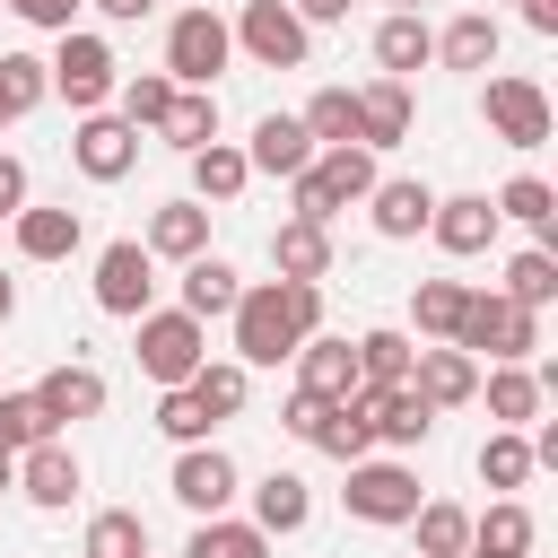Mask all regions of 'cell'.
<instances>
[{"label": "cell", "mask_w": 558, "mask_h": 558, "mask_svg": "<svg viewBox=\"0 0 558 558\" xmlns=\"http://www.w3.org/2000/svg\"><path fill=\"white\" fill-rule=\"evenodd\" d=\"M453 349H462V357H497V366H523V357L541 349V323H532L514 296H497V288H471V314H462Z\"/></svg>", "instance_id": "3957f363"}, {"label": "cell", "mask_w": 558, "mask_h": 558, "mask_svg": "<svg viewBox=\"0 0 558 558\" xmlns=\"http://www.w3.org/2000/svg\"><path fill=\"white\" fill-rule=\"evenodd\" d=\"M296 392H314V401H349V392H357V340L314 331V340L296 349Z\"/></svg>", "instance_id": "9a60e30c"}, {"label": "cell", "mask_w": 558, "mask_h": 558, "mask_svg": "<svg viewBox=\"0 0 558 558\" xmlns=\"http://www.w3.org/2000/svg\"><path fill=\"white\" fill-rule=\"evenodd\" d=\"M270 262H279V279H314V288H323V270H331V227L288 218V227L270 235Z\"/></svg>", "instance_id": "484cf974"}, {"label": "cell", "mask_w": 558, "mask_h": 558, "mask_svg": "<svg viewBox=\"0 0 558 558\" xmlns=\"http://www.w3.org/2000/svg\"><path fill=\"white\" fill-rule=\"evenodd\" d=\"M209 366V323H192L183 305L174 314H140V375L148 384H192Z\"/></svg>", "instance_id": "277c9868"}, {"label": "cell", "mask_w": 558, "mask_h": 558, "mask_svg": "<svg viewBox=\"0 0 558 558\" xmlns=\"http://www.w3.org/2000/svg\"><path fill=\"white\" fill-rule=\"evenodd\" d=\"M96 9H105V17H148L157 0H96Z\"/></svg>", "instance_id": "f5cc1de1"}, {"label": "cell", "mask_w": 558, "mask_h": 558, "mask_svg": "<svg viewBox=\"0 0 558 558\" xmlns=\"http://www.w3.org/2000/svg\"><path fill=\"white\" fill-rule=\"evenodd\" d=\"M70 157H78V174H87V183H122V174L140 166V131H131L122 113H87V122H78V140H70Z\"/></svg>", "instance_id": "8fae6325"}, {"label": "cell", "mask_w": 558, "mask_h": 558, "mask_svg": "<svg viewBox=\"0 0 558 558\" xmlns=\"http://www.w3.org/2000/svg\"><path fill=\"white\" fill-rule=\"evenodd\" d=\"M497 218H523V227H541V244L558 235V192L541 183V174H514L506 192H497Z\"/></svg>", "instance_id": "f35d334b"}, {"label": "cell", "mask_w": 558, "mask_h": 558, "mask_svg": "<svg viewBox=\"0 0 558 558\" xmlns=\"http://www.w3.org/2000/svg\"><path fill=\"white\" fill-rule=\"evenodd\" d=\"M157 427H166L174 445H209V427H218V418L201 410V392H192V384H166V392H157Z\"/></svg>", "instance_id": "7bdbcfd3"}, {"label": "cell", "mask_w": 558, "mask_h": 558, "mask_svg": "<svg viewBox=\"0 0 558 558\" xmlns=\"http://www.w3.org/2000/svg\"><path fill=\"white\" fill-rule=\"evenodd\" d=\"M436 61H445V70H488V61H497V17H488V9H462V17L436 35Z\"/></svg>", "instance_id": "f1b7e54d"}, {"label": "cell", "mask_w": 558, "mask_h": 558, "mask_svg": "<svg viewBox=\"0 0 558 558\" xmlns=\"http://www.w3.org/2000/svg\"><path fill=\"white\" fill-rule=\"evenodd\" d=\"M227 52H235V35H227L218 9H183V17L166 26V78H174V87H209V78L227 70Z\"/></svg>", "instance_id": "8992f818"}, {"label": "cell", "mask_w": 558, "mask_h": 558, "mask_svg": "<svg viewBox=\"0 0 558 558\" xmlns=\"http://www.w3.org/2000/svg\"><path fill=\"white\" fill-rule=\"evenodd\" d=\"M9 314H17V288H9V270H0V323H9Z\"/></svg>", "instance_id": "11a10c76"}, {"label": "cell", "mask_w": 558, "mask_h": 558, "mask_svg": "<svg viewBox=\"0 0 558 558\" xmlns=\"http://www.w3.org/2000/svg\"><path fill=\"white\" fill-rule=\"evenodd\" d=\"M9 480H17V462H9V453H0V488H9Z\"/></svg>", "instance_id": "9f6ffc18"}, {"label": "cell", "mask_w": 558, "mask_h": 558, "mask_svg": "<svg viewBox=\"0 0 558 558\" xmlns=\"http://www.w3.org/2000/svg\"><path fill=\"white\" fill-rule=\"evenodd\" d=\"M349 514L357 523H410L427 497H418V471H401V462H349Z\"/></svg>", "instance_id": "9c48e42d"}, {"label": "cell", "mask_w": 558, "mask_h": 558, "mask_svg": "<svg viewBox=\"0 0 558 558\" xmlns=\"http://www.w3.org/2000/svg\"><path fill=\"white\" fill-rule=\"evenodd\" d=\"M78 235H87L78 209H17V253H26V262H70Z\"/></svg>", "instance_id": "d4e9b609"}, {"label": "cell", "mask_w": 558, "mask_h": 558, "mask_svg": "<svg viewBox=\"0 0 558 558\" xmlns=\"http://www.w3.org/2000/svg\"><path fill=\"white\" fill-rule=\"evenodd\" d=\"M410 314H418V331H427V340H445V349H453V331H462V314H471V288H462V279H418Z\"/></svg>", "instance_id": "1f68e13d"}, {"label": "cell", "mask_w": 558, "mask_h": 558, "mask_svg": "<svg viewBox=\"0 0 558 558\" xmlns=\"http://www.w3.org/2000/svg\"><path fill=\"white\" fill-rule=\"evenodd\" d=\"M462 558H480V549H462Z\"/></svg>", "instance_id": "91938a15"}, {"label": "cell", "mask_w": 558, "mask_h": 558, "mask_svg": "<svg viewBox=\"0 0 558 558\" xmlns=\"http://www.w3.org/2000/svg\"><path fill=\"white\" fill-rule=\"evenodd\" d=\"M366 401V427L384 436V445H427L436 436V410L410 392V384H392V392H357Z\"/></svg>", "instance_id": "44dd1931"}, {"label": "cell", "mask_w": 558, "mask_h": 558, "mask_svg": "<svg viewBox=\"0 0 558 558\" xmlns=\"http://www.w3.org/2000/svg\"><path fill=\"white\" fill-rule=\"evenodd\" d=\"M392 9H410V17H418V0H392Z\"/></svg>", "instance_id": "6f0895ef"}, {"label": "cell", "mask_w": 558, "mask_h": 558, "mask_svg": "<svg viewBox=\"0 0 558 558\" xmlns=\"http://www.w3.org/2000/svg\"><path fill=\"white\" fill-rule=\"evenodd\" d=\"M44 70H52V96H70L78 113H105V96L122 87V61H113V44H105V35H78V26L61 35V52H52Z\"/></svg>", "instance_id": "5b68a950"}, {"label": "cell", "mask_w": 558, "mask_h": 558, "mask_svg": "<svg viewBox=\"0 0 558 558\" xmlns=\"http://www.w3.org/2000/svg\"><path fill=\"white\" fill-rule=\"evenodd\" d=\"M401 140H410V87L401 78L357 87V148H401Z\"/></svg>", "instance_id": "ffe728a7"}, {"label": "cell", "mask_w": 558, "mask_h": 558, "mask_svg": "<svg viewBox=\"0 0 558 558\" xmlns=\"http://www.w3.org/2000/svg\"><path fill=\"white\" fill-rule=\"evenodd\" d=\"M148 296H157V262H148V244H140V235L105 244V253H96V305L122 314V323H140Z\"/></svg>", "instance_id": "ba28073f"}, {"label": "cell", "mask_w": 558, "mask_h": 558, "mask_svg": "<svg viewBox=\"0 0 558 558\" xmlns=\"http://www.w3.org/2000/svg\"><path fill=\"white\" fill-rule=\"evenodd\" d=\"M262 70H305V17L288 9V0H244V17L227 26Z\"/></svg>", "instance_id": "52a82bcc"}, {"label": "cell", "mask_w": 558, "mask_h": 558, "mask_svg": "<svg viewBox=\"0 0 558 558\" xmlns=\"http://www.w3.org/2000/svg\"><path fill=\"white\" fill-rule=\"evenodd\" d=\"M323 418H331V401H314V392H288V410H279V427H288L296 445H314V436H323Z\"/></svg>", "instance_id": "c3c4849f"}, {"label": "cell", "mask_w": 558, "mask_h": 558, "mask_svg": "<svg viewBox=\"0 0 558 558\" xmlns=\"http://www.w3.org/2000/svg\"><path fill=\"white\" fill-rule=\"evenodd\" d=\"M384 174H375V148H314V166L288 183V201H296V218L305 227H331L349 201H366Z\"/></svg>", "instance_id": "7a4b0ae2"}, {"label": "cell", "mask_w": 558, "mask_h": 558, "mask_svg": "<svg viewBox=\"0 0 558 558\" xmlns=\"http://www.w3.org/2000/svg\"><path fill=\"white\" fill-rule=\"evenodd\" d=\"M157 140H166V148H183V157H201V148L218 140V96H209V87H174V105H166Z\"/></svg>", "instance_id": "cb8c5ba5"}, {"label": "cell", "mask_w": 558, "mask_h": 558, "mask_svg": "<svg viewBox=\"0 0 558 558\" xmlns=\"http://www.w3.org/2000/svg\"><path fill=\"white\" fill-rule=\"evenodd\" d=\"M0 96H9V113H35L52 96V70L35 52H0Z\"/></svg>", "instance_id": "bcb514c9"}, {"label": "cell", "mask_w": 558, "mask_h": 558, "mask_svg": "<svg viewBox=\"0 0 558 558\" xmlns=\"http://www.w3.org/2000/svg\"><path fill=\"white\" fill-rule=\"evenodd\" d=\"M244 488V471H235V453H218V445H183V462H174V497L209 523V514H227V497Z\"/></svg>", "instance_id": "4fadbf2b"}, {"label": "cell", "mask_w": 558, "mask_h": 558, "mask_svg": "<svg viewBox=\"0 0 558 558\" xmlns=\"http://www.w3.org/2000/svg\"><path fill=\"white\" fill-rule=\"evenodd\" d=\"M44 436H52V418L35 410V392H0V453L17 462V453H26V445H44Z\"/></svg>", "instance_id": "7dc6e473"}, {"label": "cell", "mask_w": 558, "mask_h": 558, "mask_svg": "<svg viewBox=\"0 0 558 558\" xmlns=\"http://www.w3.org/2000/svg\"><path fill=\"white\" fill-rule=\"evenodd\" d=\"M480 113H488V131H497L506 148H541V140H549V96H541L532 78H488Z\"/></svg>", "instance_id": "30bf717a"}, {"label": "cell", "mask_w": 558, "mask_h": 558, "mask_svg": "<svg viewBox=\"0 0 558 558\" xmlns=\"http://www.w3.org/2000/svg\"><path fill=\"white\" fill-rule=\"evenodd\" d=\"M35 410L61 427V418H96L105 410V375L96 366H52L44 384H35Z\"/></svg>", "instance_id": "603a6c76"}, {"label": "cell", "mask_w": 558, "mask_h": 558, "mask_svg": "<svg viewBox=\"0 0 558 558\" xmlns=\"http://www.w3.org/2000/svg\"><path fill=\"white\" fill-rule=\"evenodd\" d=\"M253 183V166H244V148H227V140H209L201 157H192V201L209 209V201H235Z\"/></svg>", "instance_id": "4dcf8cb0"}, {"label": "cell", "mask_w": 558, "mask_h": 558, "mask_svg": "<svg viewBox=\"0 0 558 558\" xmlns=\"http://www.w3.org/2000/svg\"><path fill=\"white\" fill-rule=\"evenodd\" d=\"M410 523H418V558H462L471 549V514L462 506H418Z\"/></svg>", "instance_id": "ee69618b"}, {"label": "cell", "mask_w": 558, "mask_h": 558, "mask_svg": "<svg viewBox=\"0 0 558 558\" xmlns=\"http://www.w3.org/2000/svg\"><path fill=\"white\" fill-rule=\"evenodd\" d=\"M323 331V288L314 279H262L235 296V366H279Z\"/></svg>", "instance_id": "6da1fadb"}, {"label": "cell", "mask_w": 558, "mask_h": 558, "mask_svg": "<svg viewBox=\"0 0 558 558\" xmlns=\"http://www.w3.org/2000/svg\"><path fill=\"white\" fill-rule=\"evenodd\" d=\"M523 26L532 35H558V0H523Z\"/></svg>", "instance_id": "816d5d0a"}, {"label": "cell", "mask_w": 558, "mask_h": 558, "mask_svg": "<svg viewBox=\"0 0 558 558\" xmlns=\"http://www.w3.org/2000/svg\"><path fill=\"white\" fill-rule=\"evenodd\" d=\"M331 462H366V445H375V427H366V401L349 392V401H331V418H323V436H314Z\"/></svg>", "instance_id": "ab89813d"}, {"label": "cell", "mask_w": 558, "mask_h": 558, "mask_svg": "<svg viewBox=\"0 0 558 558\" xmlns=\"http://www.w3.org/2000/svg\"><path fill=\"white\" fill-rule=\"evenodd\" d=\"M497 296H514L523 314H541V305L558 296V253H549V244H532V253H514V262H506V288H497Z\"/></svg>", "instance_id": "d590c367"}, {"label": "cell", "mask_w": 558, "mask_h": 558, "mask_svg": "<svg viewBox=\"0 0 558 558\" xmlns=\"http://www.w3.org/2000/svg\"><path fill=\"white\" fill-rule=\"evenodd\" d=\"M0 122H17V113H9V96H0Z\"/></svg>", "instance_id": "680465c9"}, {"label": "cell", "mask_w": 558, "mask_h": 558, "mask_svg": "<svg viewBox=\"0 0 558 558\" xmlns=\"http://www.w3.org/2000/svg\"><path fill=\"white\" fill-rule=\"evenodd\" d=\"M480 480H488V488H523V480H532V436H523V427H497V436L480 445Z\"/></svg>", "instance_id": "60d3db41"}, {"label": "cell", "mask_w": 558, "mask_h": 558, "mask_svg": "<svg viewBox=\"0 0 558 558\" xmlns=\"http://www.w3.org/2000/svg\"><path fill=\"white\" fill-rule=\"evenodd\" d=\"M480 392H488V418H497V427H532V418H541V375H532V366H497Z\"/></svg>", "instance_id": "836d02e7"}, {"label": "cell", "mask_w": 558, "mask_h": 558, "mask_svg": "<svg viewBox=\"0 0 558 558\" xmlns=\"http://www.w3.org/2000/svg\"><path fill=\"white\" fill-rule=\"evenodd\" d=\"M17 488H26V506H70V497H78V453H70L61 436L26 445V453H17Z\"/></svg>", "instance_id": "ac0fdd59"}, {"label": "cell", "mask_w": 558, "mask_h": 558, "mask_svg": "<svg viewBox=\"0 0 558 558\" xmlns=\"http://www.w3.org/2000/svg\"><path fill=\"white\" fill-rule=\"evenodd\" d=\"M26 26H44V35H70V17H78V0H9Z\"/></svg>", "instance_id": "681fc988"}, {"label": "cell", "mask_w": 558, "mask_h": 558, "mask_svg": "<svg viewBox=\"0 0 558 558\" xmlns=\"http://www.w3.org/2000/svg\"><path fill=\"white\" fill-rule=\"evenodd\" d=\"M296 17H349V0H305Z\"/></svg>", "instance_id": "db71d44e"}, {"label": "cell", "mask_w": 558, "mask_h": 558, "mask_svg": "<svg viewBox=\"0 0 558 558\" xmlns=\"http://www.w3.org/2000/svg\"><path fill=\"white\" fill-rule=\"evenodd\" d=\"M296 9H305V0H296Z\"/></svg>", "instance_id": "94428289"}, {"label": "cell", "mask_w": 558, "mask_h": 558, "mask_svg": "<svg viewBox=\"0 0 558 558\" xmlns=\"http://www.w3.org/2000/svg\"><path fill=\"white\" fill-rule=\"evenodd\" d=\"M113 96H122V122H131V131H157L166 105H174V78H166V70H140V78H122Z\"/></svg>", "instance_id": "b9f144b4"}, {"label": "cell", "mask_w": 558, "mask_h": 558, "mask_svg": "<svg viewBox=\"0 0 558 558\" xmlns=\"http://www.w3.org/2000/svg\"><path fill=\"white\" fill-rule=\"evenodd\" d=\"M17 209H26V166L0 157V218H17Z\"/></svg>", "instance_id": "f907efd6"}, {"label": "cell", "mask_w": 558, "mask_h": 558, "mask_svg": "<svg viewBox=\"0 0 558 558\" xmlns=\"http://www.w3.org/2000/svg\"><path fill=\"white\" fill-rule=\"evenodd\" d=\"M148 262H201L209 253V209L201 201H166V209H148Z\"/></svg>", "instance_id": "e0dca14e"}, {"label": "cell", "mask_w": 558, "mask_h": 558, "mask_svg": "<svg viewBox=\"0 0 558 558\" xmlns=\"http://www.w3.org/2000/svg\"><path fill=\"white\" fill-rule=\"evenodd\" d=\"M78 558H148V523H140L131 506H105V514L87 523V541H78Z\"/></svg>", "instance_id": "8d00e7d4"}, {"label": "cell", "mask_w": 558, "mask_h": 558, "mask_svg": "<svg viewBox=\"0 0 558 558\" xmlns=\"http://www.w3.org/2000/svg\"><path fill=\"white\" fill-rule=\"evenodd\" d=\"M410 392L427 401V410H462V401H480V357H462V349H418L410 357Z\"/></svg>", "instance_id": "5bb4252c"}, {"label": "cell", "mask_w": 558, "mask_h": 558, "mask_svg": "<svg viewBox=\"0 0 558 558\" xmlns=\"http://www.w3.org/2000/svg\"><path fill=\"white\" fill-rule=\"evenodd\" d=\"M305 514H314V488L296 471H270L253 488V532H305Z\"/></svg>", "instance_id": "83f0119b"}, {"label": "cell", "mask_w": 558, "mask_h": 558, "mask_svg": "<svg viewBox=\"0 0 558 558\" xmlns=\"http://www.w3.org/2000/svg\"><path fill=\"white\" fill-rule=\"evenodd\" d=\"M497 227H506V218H497V201H488V192H453V201H436V209H427V235H436L453 262L488 253V244H497Z\"/></svg>", "instance_id": "7c38bea8"}, {"label": "cell", "mask_w": 558, "mask_h": 558, "mask_svg": "<svg viewBox=\"0 0 558 558\" xmlns=\"http://www.w3.org/2000/svg\"><path fill=\"white\" fill-rule=\"evenodd\" d=\"M296 122H305V140H314V148H357V96H349V87H323Z\"/></svg>", "instance_id": "e575fe53"}, {"label": "cell", "mask_w": 558, "mask_h": 558, "mask_svg": "<svg viewBox=\"0 0 558 558\" xmlns=\"http://www.w3.org/2000/svg\"><path fill=\"white\" fill-rule=\"evenodd\" d=\"M375 61H384V78H401V87H410V70H427V61H436V35H427V17L392 9V17L375 26Z\"/></svg>", "instance_id": "7402d4cb"}, {"label": "cell", "mask_w": 558, "mask_h": 558, "mask_svg": "<svg viewBox=\"0 0 558 558\" xmlns=\"http://www.w3.org/2000/svg\"><path fill=\"white\" fill-rule=\"evenodd\" d=\"M471 549L480 558H532V514L514 497H497L488 514H471Z\"/></svg>", "instance_id": "f546056e"}, {"label": "cell", "mask_w": 558, "mask_h": 558, "mask_svg": "<svg viewBox=\"0 0 558 558\" xmlns=\"http://www.w3.org/2000/svg\"><path fill=\"white\" fill-rule=\"evenodd\" d=\"M244 166H253V174H288V183H296V174L314 166V140H305V122H296V113H262V122H253V148H244Z\"/></svg>", "instance_id": "2e32d148"}, {"label": "cell", "mask_w": 558, "mask_h": 558, "mask_svg": "<svg viewBox=\"0 0 558 558\" xmlns=\"http://www.w3.org/2000/svg\"><path fill=\"white\" fill-rule=\"evenodd\" d=\"M427 209H436V192L418 183V174H392V183H375L366 192V218H375V235H427Z\"/></svg>", "instance_id": "d6986e66"}, {"label": "cell", "mask_w": 558, "mask_h": 558, "mask_svg": "<svg viewBox=\"0 0 558 558\" xmlns=\"http://www.w3.org/2000/svg\"><path fill=\"white\" fill-rule=\"evenodd\" d=\"M183 558H270V532H253V523H227V514H209L192 541H183Z\"/></svg>", "instance_id": "74e56055"}, {"label": "cell", "mask_w": 558, "mask_h": 558, "mask_svg": "<svg viewBox=\"0 0 558 558\" xmlns=\"http://www.w3.org/2000/svg\"><path fill=\"white\" fill-rule=\"evenodd\" d=\"M410 340L401 331H366L357 340V392H392V384H410Z\"/></svg>", "instance_id": "d6a6232c"}, {"label": "cell", "mask_w": 558, "mask_h": 558, "mask_svg": "<svg viewBox=\"0 0 558 558\" xmlns=\"http://www.w3.org/2000/svg\"><path fill=\"white\" fill-rule=\"evenodd\" d=\"M235 296H244V279H235L218 253L183 262V314H192V323H209V314H235Z\"/></svg>", "instance_id": "4316f807"}, {"label": "cell", "mask_w": 558, "mask_h": 558, "mask_svg": "<svg viewBox=\"0 0 558 558\" xmlns=\"http://www.w3.org/2000/svg\"><path fill=\"white\" fill-rule=\"evenodd\" d=\"M192 392H201V410H209V418H235V410H244V392H253V366H235V357H227V366H201V375H192Z\"/></svg>", "instance_id": "f6af8a7d"}]
</instances>
